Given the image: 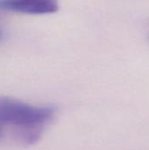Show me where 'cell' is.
<instances>
[{
  "label": "cell",
  "mask_w": 149,
  "mask_h": 150,
  "mask_svg": "<svg viewBox=\"0 0 149 150\" xmlns=\"http://www.w3.org/2000/svg\"><path fill=\"white\" fill-rule=\"evenodd\" d=\"M2 38H3V31L0 29V40H2Z\"/></svg>",
  "instance_id": "cell-4"
},
{
  "label": "cell",
  "mask_w": 149,
  "mask_h": 150,
  "mask_svg": "<svg viewBox=\"0 0 149 150\" xmlns=\"http://www.w3.org/2000/svg\"><path fill=\"white\" fill-rule=\"evenodd\" d=\"M2 134H3V126L0 124V137L2 136Z\"/></svg>",
  "instance_id": "cell-3"
},
{
  "label": "cell",
  "mask_w": 149,
  "mask_h": 150,
  "mask_svg": "<svg viewBox=\"0 0 149 150\" xmlns=\"http://www.w3.org/2000/svg\"><path fill=\"white\" fill-rule=\"evenodd\" d=\"M54 115L55 109L52 106H36L10 98H0V124L15 127L19 130V138L27 144L37 142Z\"/></svg>",
  "instance_id": "cell-1"
},
{
  "label": "cell",
  "mask_w": 149,
  "mask_h": 150,
  "mask_svg": "<svg viewBox=\"0 0 149 150\" xmlns=\"http://www.w3.org/2000/svg\"><path fill=\"white\" fill-rule=\"evenodd\" d=\"M58 8V0H0V11L18 13L48 14Z\"/></svg>",
  "instance_id": "cell-2"
}]
</instances>
